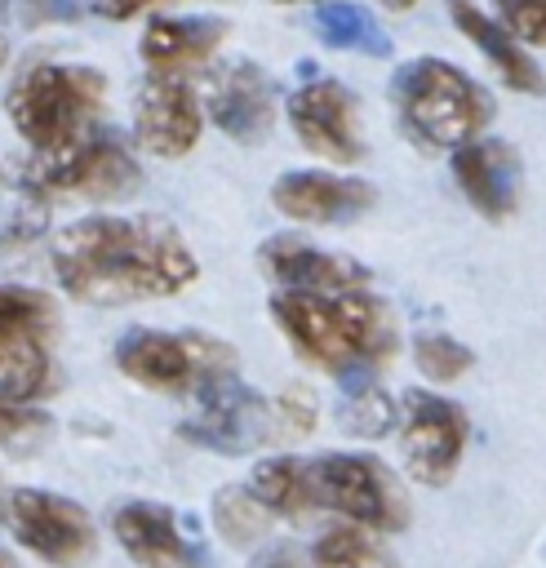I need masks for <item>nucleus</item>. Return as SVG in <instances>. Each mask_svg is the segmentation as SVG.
Returning <instances> with one entry per match:
<instances>
[{
  "label": "nucleus",
  "instance_id": "obj_15",
  "mask_svg": "<svg viewBox=\"0 0 546 568\" xmlns=\"http://www.w3.org/2000/svg\"><path fill=\"white\" fill-rule=\"evenodd\" d=\"M257 262L289 293H351V288H364L368 284V271L355 257L333 253V248H320L306 235H289V231L262 240Z\"/></svg>",
  "mask_w": 546,
  "mask_h": 568
},
{
  "label": "nucleus",
  "instance_id": "obj_27",
  "mask_svg": "<svg viewBox=\"0 0 546 568\" xmlns=\"http://www.w3.org/2000/svg\"><path fill=\"white\" fill-rule=\"evenodd\" d=\"M413 359H417V373L431 382H457L475 364V355L448 333H422L413 342Z\"/></svg>",
  "mask_w": 546,
  "mask_h": 568
},
{
  "label": "nucleus",
  "instance_id": "obj_19",
  "mask_svg": "<svg viewBox=\"0 0 546 568\" xmlns=\"http://www.w3.org/2000/svg\"><path fill=\"white\" fill-rule=\"evenodd\" d=\"M444 4H448L453 27L488 58V67L502 75L506 89H515V93H542V84H546L542 67L533 62V53H524V44L497 18H488L475 0H444Z\"/></svg>",
  "mask_w": 546,
  "mask_h": 568
},
{
  "label": "nucleus",
  "instance_id": "obj_17",
  "mask_svg": "<svg viewBox=\"0 0 546 568\" xmlns=\"http://www.w3.org/2000/svg\"><path fill=\"white\" fill-rule=\"evenodd\" d=\"M111 532H115L120 550L138 568H195L200 564V546L178 524V510H169L160 501H124V506H115Z\"/></svg>",
  "mask_w": 546,
  "mask_h": 568
},
{
  "label": "nucleus",
  "instance_id": "obj_29",
  "mask_svg": "<svg viewBox=\"0 0 546 568\" xmlns=\"http://www.w3.org/2000/svg\"><path fill=\"white\" fill-rule=\"evenodd\" d=\"M271 413H275V439H297V435H306L315 426V399L302 386H293L280 399H271Z\"/></svg>",
  "mask_w": 546,
  "mask_h": 568
},
{
  "label": "nucleus",
  "instance_id": "obj_9",
  "mask_svg": "<svg viewBox=\"0 0 546 568\" xmlns=\"http://www.w3.org/2000/svg\"><path fill=\"white\" fill-rule=\"evenodd\" d=\"M0 515L22 550L49 568H80L93 559L98 532L80 501L44 488H13L0 497Z\"/></svg>",
  "mask_w": 546,
  "mask_h": 568
},
{
  "label": "nucleus",
  "instance_id": "obj_31",
  "mask_svg": "<svg viewBox=\"0 0 546 568\" xmlns=\"http://www.w3.org/2000/svg\"><path fill=\"white\" fill-rule=\"evenodd\" d=\"M4 9H22L27 22H49V18H67L75 0H0V13Z\"/></svg>",
  "mask_w": 546,
  "mask_h": 568
},
{
  "label": "nucleus",
  "instance_id": "obj_5",
  "mask_svg": "<svg viewBox=\"0 0 546 568\" xmlns=\"http://www.w3.org/2000/svg\"><path fill=\"white\" fill-rule=\"evenodd\" d=\"M115 368L164 395H200L213 382L235 377V351L209 333H169V328H129L115 342Z\"/></svg>",
  "mask_w": 546,
  "mask_h": 568
},
{
  "label": "nucleus",
  "instance_id": "obj_35",
  "mask_svg": "<svg viewBox=\"0 0 546 568\" xmlns=\"http://www.w3.org/2000/svg\"><path fill=\"white\" fill-rule=\"evenodd\" d=\"M284 4H289V0H284Z\"/></svg>",
  "mask_w": 546,
  "mask_h": 568
},
{
  "label": "nucleus",
  "instance_id": "obj_33",
  "mask_svg": "<svg viewBox=\"0 0 546 568\" xmlns=\"http://www.w3.org/2000/svg\"><path fill=\"white\" fill-rule=\"evenodd\" d=\"M382 4H386V9H395V13H404V9H413L417 0H382Z\"/></svg>",
  "mask_w": 546,
  "mask_h": 568
},
{
  "label": "nucleus",
  "instance_id": "obj_4",
  "mask_svg": "<svg viewBox=\"0 0 546 568\" xmlns=\"http://www.w3.org/2000/svg\"><path fill=\"white\" fill-rule=\"evenodd\" d=\"M391 102L404 129L426 146H462L493 120V98L444 58H413L391 75Z\"/></svg>",
  "mask_w": 546,
  "mask_h": 568
},
{
  "label": "nucleus",
  "instance_id": "obj_28",
  "mask_svg": "<svg viewBox=\"0 0 546 568\" xmlns=\"http://www.w3.org/2000/svg\"><path fill=\"white\" fill-rule=\"evenodd\" d=\"M493 9L519 44H546V0H493Z\"/></svg>",
  "mask_w": 546,
  "mask_h": 568
},
{
  "label": "nucleus",
  "instance_id": "obj_2",
  "mask_svg": "<svg viewBox=\"0 0 546 568\" xmlns=\"http://www.w3.org/2000/svg\"><path fill=\"white\" fill-rule=\"evenodd\" d=\"M271 320L311 368H324L337 382L377 377V368L400 346L395 311L364 288H351V293L280 288L271 297Z\"/></svg>",
  "mask_w": 546,
  "mask_h": 568
},
{
  "label": "nucleus",
  "instance_id": "obj_30",
  "mask_svg": "<svg viewBox=\"0 0 546 568\" xmlns=\"http://www.w3.org/2000/svg\"><path fill=\"white\" fill-rule=\"evenodd\" d=\"M249 568H315V564H311L306 546H284V541H280V546H266V550H257Z\"/></svg>",
  "mask_w": 546,
  "mask_h": 568
},
{
  "label": "nucleus",
  "instance_id": "obj_13",
  "mask_svg": "<svg viewBox=\"0 0 546 568\" xmlns=\"http://www.w3.org/2000/svg\"><path fill=\"white\" fill-rule=\"evenodd\" d=\"M200 129H204L200 98L182 80L160 71V75H146L138 84V93H133V138L146 155L178 160L200 142Z\"/></svg>",
  "mask_w": 546,
  "mask_h": 568
},
{
  "label": "nucleus",
  "instance_id": "obj_3",
  "mask_svg": "<svg viewBox=\"0 0 546 568\" xmlns=\"http://www.w3.org/2000/svg\"><path fill=\"white\" fill-rule=\"evenodd\" d=\"M107 102V80L80 62H31L4 89V115L31 151H49L93 129Z\"/></svg>",
  "mask_w": 546,
  "mask_h": 568
},
{
  "label": "nucleus",
  "instance_id": "obj_21",
  "mask_svg": "<svg viewBox=\"0 0 546 568\" xmlns=\"http://www.w3.org/2000/svg\"><path fill=\"white\" fill-rule=\"evenodd\" d=\"M249 493L262 501L266 515L306 519L315 510V497H311V462L306 457H266V462H257V470L249 479Z\"/></svg>",
  "mask_w": 546,
  "mask_h": 568
},
{
  "label": "nucleus",
  "instance_id": "obj_14",
  "mask_svg": "<svg viewBox=\"0 0 546 568\" xmlns=\"http://www.w3.org/2000/svg\"><path fill=\"white\" fill-rule=\"evenodd\" d=\"M373 200H377V191L368 182L324 173V169H293V173H280L271 186V204L289 222H311V226L355 222L373 209Z\"/></svg>",
  "mask_w": 546,
  "mask_h": 568
},
{
  "label": "nucleus",
  "instance_id": "obj_20",
  "mask_svg": "<svg viewBox=\"0 0 546 568\" xmlns=\"http://www.w3.org/2000/svg\"><path fill=\"white\" fill-rule=\"evenodd\" d=\"M222 40H226L222 18H151L138 49L142 62H151L155 71H173L186 62H204Z\"/></svg>",
  "mask_w": 546,
  "mask_h": 568
},
{
  "label": "nucleus",
  "instance_id": "obj_26",
  "mask_svg": "<svg viewBox=\"0 0 546 568\" xmlns=\"http://www.w3.org/2000/svg\"><path fill=\"white\" fill-rule=\"evenodd\" d=\"M266 510L249 488H226L213 497V524L231 546H253L266 532Z\"/></svg>",
  "mask_w": 546,
  "mask_h": 568
},
{
  "label": "nucleus",
  "instance_id": "obj_23",
  "mask_svg": "<svg viewBox=\"0 0 546 568\" xmlns=\"http://www.w3.org/2000/svg\"><path fill=\"white\" fill-rule=\"evenodd\" d=\"M337 422H342L346 435L377 439V435H386L395 426V399L377 386V377H351V382H342Z\"/></svg>",
  "mask_w": 546,
  "mask_h": 568
},
{
  "label": "nucleus",
  "instance_id": "obj_6",
  "mask_svg": "<svg viewBox=\"0 0 546 568\" xmlns=\"http://www.w3.org/2000/svg\"><path fill=\"white\" fill-rule=\"evenodd\" d=\"M306 462L315 510H333L368 532H391L408 524V493L386 462L368 453H324Z\"/></svg>",
  "mask_w": 546,
  "mask_h": 568
},
{
  "label": "nucleus",
  "instance_id": "obj_22",
  "mask_svg": "<svg viewBox=\"0 0 546 568\" xmlns=\"http://www.w3.org/2000/svg\"><path fill=\"white\" fill-rule=\"evenodd\" d=\"M315 36L328 49H351V53H368V58H386L391 53V36L382 31V22L351 4V0H328L315 9Z\"/></svg>",
  "mask_w": 546,
  "mask_h": 568
},
{
  "label": "nucleus",
  "instance_id": "obj_25",
  "mask_svg": "<svg viewBox=\"0 0 546 568\" xmlns=\"http://www.w3.org/2000/svg\"><path fill=\"white\" fill-rule=\"evenodd\" d=\"M53 417L36 399H13L0 390V448L13 457H31L49 444Z\"/></svg>",
  "mask_w": 546,
  "mask_h": 568
},
{
  "label": "nucleus",
  "instance_id": "obj_10",
  "mask_svg": "<svg viewBox=\"0 0 546 568\" xmlns=\"http://www.w3.org/2000/svg\"><path fill=\"white\" fill-rule=\"evenodd\" d=\"M400 457L413 479L439 488L457 475L466 453V413L435 390H404L395 408Z\"/></svg>",
  "mask_w": 546,
  "mask_h": 568
},
{
  "label": "nucleus",
  "instance_id": "obj_18",
  "mask_svg": "<svg viewBox=\"0 0 546 568\" xmlns=\"http://www.w3.org/2000/svg\"><path fill=\"white\" fill-rule=\"evenodd\" d=\"M209 120L235 138V142H257L266 138L271 120H275V89L266 80L262 67L253 62H226L209 89Z\"/></svg>",
  "mask_w": 546,
  "mask_h": 568
},
{
  "label": "nucleus",
  "instance_id": "obj_1",
  "mask_svg": "<svg viewBox=\"0 0 546 568\" xmlns=\"http://www.w3.org/2000/svg\"><path fill=\"white\" fill-rule=\"evenodd\" d=\"M53 280L84 306H124L142 297H173L195 284L200 262L191 244L155 213L111 217L93 213L58 231L49 248Z\"/></svg>",
  "mask_w": 546,
  "mask_h": 568
},
{
  "label": "nucleus",
  "instance_id": "obj_8",
  "mask_svg": "<svg viewBox=\"0 0 546 568\" xmlns=\"http://www.w3.org/2000/svg\"><path fill=\"white\" fill-rule=\"evenodd\" d=\"M53 337L58 311L40 288H0V390L13 399H36L53 386Z\"/></svg>",
  "mask_w": 546,
  "mask_h": 568
},
{
  "label": "nucleus",
  "instance_id": "obj_16",
  "mask_svg": "<svg viewBox=\"0 0 546 568\" xmlns=\"http://www.w3.org/2000/svg\"><path fill=\"white\" fill-rule=\"evenodd\" d=\"M453 182L479 217L502 222L519 204V155L502 138H471L453 146Z\"/></svg>",
  "mask_w": 546,
  "mask_h": 568
},
{
  "label": "nucleus",
  "instance_id": "obj_11",
  "mask_svg": "<svg viewBox=\"0 0 546 568\" xmlns=\"http://www.w3.org/2000/svg\"><path fill=\"white\" fill-rule=\"evenodd\" d=\"M178 435L209 453H249L275 439V413L266 395L226 377L200 390V408L178 426Z\"/></svg>",
  "mask_w": 546,
  "mask_h": 568
},
{
  "label": "nucleus",
  "instance_id": "obj_32",
  "mask_svg": "<svg viewBox=\"0 0 546 568\" xmlns=\"http://www.w3.org/2000/svg\"><path fill=\"white\" fill-rule=\"evenodd\" d=\"M155 0H89V9L98 13V18H107V22H124V18H138V13H146Z\"/></svg>",
  "mask_w": 546,
  "mask_h": 568
},
{
  "label": "nucleus",
  "instance_id": "obj_12",
  "mask_svg": "<svg viewBox=\"0 0 546 568\" xmlns=\"http://www.w3.org/2000/svg\"><path fill=\"white\" fill-rule=\"evenodd\" d=\"M289 124L297 142L328 160V164H355L364 155L360 138V102L337 80H311L289 93Z\"/></svg>",
  "mask_w": 546,
  "mask_h": 568
},
{
  "label": "nucleus",
  "instance_id": "obj_7",
  "mask_svg": "<svg viewBox=\"0 0 546 568\" xmlns=\"http://www.w3.org/2000/svg\"><path fill=\"white\" fill-rule=\"evenodd\" d=\"M31 191L44 195H75V200H124L138 191L142 169L124 151V142L107 129H84L62 146L36 151L27 169Z\"/></svg>",
  "mask_w": 546,
  "mask_h": 568
},
{
  "label": "nucleus",
  "instance_id": "obj_34",
  "mask_svg": "<svg viewBox=\"0 0 546 568\" xmlns=\"http://www.w3.org/2000/svg\"><path fill=\"white\" fill-rule=\"evenodd\" d=\"M0 568H18V564H13V559H9L4 550H0Z\"/></svg>",
  "mask_w": 546,
  "mask_h": 568
},
{
  "label": "nucleus",
  "instance_id": "obj_24",
  "mask_svg": "<svg viewBox=\"0 0 546 568\" xmlns=\"http://www.w3.org/2000/svg\"><path fill=\"white\" fill-rule=\"evenodd\" d=\"M315 568H395L391 555L382 550V541L368 537V528L360 524H337L328 532L315 537V546H306Z\"/></svg>",
  "mask_w": 546,
  "mask_h": 568
}]
</instances>
